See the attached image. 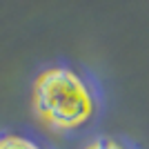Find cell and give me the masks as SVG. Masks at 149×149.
Listing matches in <instances>:
<instances>
[{"label": "cell", "mask_w": 149, "mask_h": 149, "mask_svg": "<svg viewBox=\"0 0 149 149\" xmlns=\"http://www.w3.org/2000/svg\"><path fill=\"white\" fill-rule=\"evenodd\" d=\"M87 149H127V147L120 145V143H116V140H111V138H100V140L91 143Z\"/></svg>", "instance_id": "cell-3"}, {"label": "cell", "mask_w": 149, "mask_h": 149, "mask_svg": "<svg viewBox=\"0 0 149 149\" xmlns=\"http://www.w3.org/2000/svg\"><path fill=\"white\" fill-rule=\"evenodd\" d=\"M0 149H40L36 143H31L27 138L20 136H5L0 138Z\"/></svg>", "instance_id": "cell-2"}, {"label": "cell", "mask_w": 149, "mask_h": 149, "mask_svg": "<svg viewBox=\"0 0 149 149\" xmlns=\"http://www.w3.org/2000/svg\"><path fill=\"white\" fill-rule=\"evenodd\" d=\"M33 107L54 129H78L93 116V96L74 69L51 67L36 78Z\"/></svg>", "instance_id": "cell-1"}]
</instances>
